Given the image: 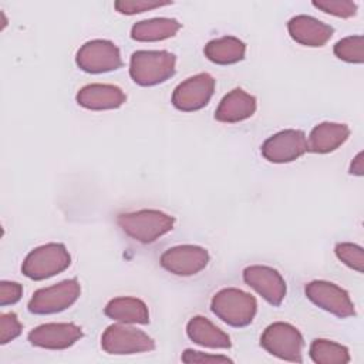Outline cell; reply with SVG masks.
I'll list each match as a JSON object with an SVG mask.
<instances>
[{"label": "cell", "instance_id": "obj_1", "mask_svg": "<svg viewBox=\"0 0 364 364\" xmlns=\"http://www.w3.org/2000/svg\"><path fill=\"white\" fill-rule=\"evenodd\" d=\"M176 57L165 50H139L129 60V75L141 87L165 82L175 74Z\"/></svg>", "mask_w": 364, "mask_h": 364}, {"label": "cell", "instance_id": "obj_2", "mask_svg": "<svg viewBox=\"0 0 364 364\" xmlns=\"http://www.w3.org/2000/svg\"><path fill=\"white\" fill-rule=\"evenodd\" d=\"M117 223L131 239L139 243H154L173 229L175 219L161 210L142 209L119 213L117 216Z\"/></svg>", "mask_w": 364, "mask_h": 364}, {"label": "cell", "instance_id": "obj_3", "mask_svg": "<svg viewBox=\"0 0 364 364\" xmlns=\"http://www.w3.org/2000/svg\"><path fill=\"white\" fill-rule=\"evenodd\" d=\"M210 310L228 326L240 328L253 321L257 311V303L252 294L240 289L228 287L219 290L212 297Z\"/></svg>", "mask_w": 364, "mask_h": 364}, {"label": "cell", "instance_id": "obj_4", "mask_svg": "<svg viewBox=\"0 0 364 364\" xmlns=\"http://www.w3.org/2000/svg\"><path fill=\"white\" fill-rule=\"evenodd\" d=\"M71 256L63 243H47L33 249L21 264V272L31 280H44L64 272Z\"/></svg>", "mask_w": 364, "mask_h": 364}, {"label": "cell", "instance_id": "obj_5", "mask_svg": "<svg viewBox=\"0 0 364 364\" xmlns=\"http://www.w3.org/2000/svg\"><path fill=\"white\" fill-rule=\"evenodd\" d=\"M260 346L280 360L291 363L303 361V336L289 323L276 321L267 326L260 337Z\"/></svg>", "mask_w": 364, "mask_h": 364}, {"label": "cell", "instance_id": "obj_6", "mask_svg": "<svg viewBox=\"0 0 364 364\" xmlns=\"http://www.w3.org/2000/svg\"><path fill=\"white\" fill-rule=\"evenodd\" d=\"M81 286L77 279H67L57 284L34 291L27 307L33 314H54L71 307L80 297Z\"/></svg>", "mask_w": 364, "mask_h": 364}, {"label": "cell", "instance_id": "obj_7", "mask_svg": "<svg viewBox=\"0 0 364 364\" xmlns=\"http://www.w3.org/2000/svg\"><path fill=\"white\" fill-rule=\"evenodd\" d=\"M101 347L112 355H129L152 351L155 341L142 330L124 324H112L101 336Z\"/></svg>", "mask_w": 364, "mask_h": 364}, {"label": "cell", "instance_id": "obj_8", "mask_svg": "<svg viewBox=\"0 0 364 364\" xmlns=\"http://www.w3.org/2000/svg\"><path fill=\"white\" fill-rule=\"evenodd\" d=\"M75 64L90 74L109 73L121 68L122 58L119 48L109 40H91L80 47L75 54Z\"/></svg>", "mask_w": 364, "mask_h": 364}, {"label": "cell", "instance_id": "obj_9", "mask_svg": "<svg viewBox=\"0 0 364 364\" xmlns=\"http://www.w3.org/2000/svg\"><path fill=\"white\" fill-rule=\"evenodd\" d=\"M215 92V78L208 73L192 75L176 85L172 105L183 112H193L208 105Z\"/></svg>", "mask_w": 364, "mask_h": 364}, {"label": "cell", "instance_id": "obj_10", "mask_svg": "<svg viewBox=\"0 0 364 364\" xmlns=\"http://www.w3.org/2000/svg\"><path fill=\"white\" fill-rule=\"evenodd\" d=\"M304 293L306 297L317 307L340 318H347L355 314V309L348 293L336 283L326 280H313L306 284Z\"/></svg>", "mask_w": 364, "mask_h": 364}, {"label": "cell", "instance_id": "obj_11", "mask_svg": "<svg viewBox=\"0 0 364 364\" xmlns=\"http://www.w3.org/2000/svg\"><path fill=\"white\" fill-rule=\"evenodd\" d=\"M307 138L300 129H283L269 136L260 152L263 158L273 164L293 162L307 152Z\"/></svg>", "mask_w": 364, "mask_h": 364}, {"label": "cell", "instance_id": "obj_12", "mask_svg": "<svg viewBox=\"0 0 364 364\" xmlns=\"http://www.w3.org/2000/svg\"><path fill=\"white\" fill-rule=\"evenodd\" d=\"M159 262L161 266L172 274L193 276L208 266L209 253L202 246L179 245L165 250Z\"/></svg>", "mask_w": 364, "mask_h": 364}, {"label": "cell", "instance_id": "obj_13", "mask_svg": "<svg viewBox=\"0 0 364 364\" xmlns=\"http://www.w3.org/2000/svg\"><path fill=\"white\" fill-rule=\"evenodd\" d=\"M243 280L272 306H280L286 296V282L273 267L262 264L247 266L243 270Z\"/></svg>", "mask_w": 364, "mask_h": 364}, {"label": "cell", "instance_id": "obj_14", "mask_svg": "<svg viewBox=\"0 0 364 364\" xmlns=\"http://www.w3.org/2000/svg\"><path fill=\"white\" fill-rule=\"evenodd\" d=\"M82 337V330L73 323H47L28 333V341L34 347L47 350H65Z\"/></svg>", "mask_w": 364, "mask_h": 364}, {"label": "cell", "instance_id": "obj_15", "mask_svg": "<svg viewBox=\"0 0 364 364\" xmlns=\"http://www.w3.org/2000/svg\"><path fill=\"white\" fill-rule=\"evenodd\" d=\"M287 30L296 43L307 47H323L334 33L330 24L306 14L291 17L287 23Z\"/></svg>", "mask_w": 364, "mask_h": 364}, {"label": "cell", "instance_id": "obj_16", "mask_svg": "<svg viewBox=\"0 0 364 364\" xmlns=\"http://www.w3.org/2000/svg\"><path fill=\"white\" fill-rule=\"evenodd\" d=\"M77 104L91 111L117 109L125 101L124 91L112 84H88L77 92Z\"/></svg>", "mask_w": 364, "mask_h": 364}, {"label": "cell", "instance_id": "obj_17", "mask_svg": "<svg viewBox=\"0 0 364 364\" xmlns=\"http://www.w3.org/2000/svg\"><path fill=\"white\" fill-rule=\"evenodd\" d=\"M256 112V98L242 88L228 92L215 111V119L225 124H236L250 118Z\"/></svg>", "mask_w": 364, "mask_h": 364}, {"label": "cell", "instance_id": "obj_18", "mask_svg": "<svg viewBox=\"0 0 364 364\" xmlns=\"http://www.w3.org/2000/svg\"><path fill=\"white\" fill-rule=\"evenodd\" d=\"M350 135V128L338 122L317 124L309 134L307 149L314 154H328L340 148Z\"/></svg>", "mask_w": 364, "mask_h": 364}, {"label": "cell", "instance_id": "obj_19", "mask_svg": "<svg viewBox=\"0 0 364 364\" xmlns=\"http://www.w3.org/2000/svg\"><path fill=\"white\" fill-rule=\"evenodd\" d=\"M107 317L125 324H148L149 311L146 304L136 297H115L104 309Z\"/></svg>", "mask_w": 364, "mask_h": 364}, {"label": "cell", "instance_id": "obj_20", "mask_svg": "<svg viewBox=\"0 0 364 364\" xmlns=\"http://www.w3.org/2000/svg\"><path fill=\"white\" fill-rule=\"evenodd\" d=\"M188 337L208 348H230V337L203 316L192 317L186 324Z\"/></svg>", "mask_w": 364, "mask_h": 364}, {"label": "cell", "instance_id": "obj_21", "mask_svg": "<svg viewBox=\"0 0 364 364\" xmlns=\"http://www.w3.org/2000/svg\"><path fill=\"white\" fill-rule=\"evenodd\" d=\"M205 57L219 65L236 64L245 58L246 44L233 36H223L206 43Z\"/></svg>", "mask_w": 364, "mask_h": 364}, {"label": "cell", "instance_id": "obj_22", "mask_svg": "<svg viewBox=\"0 0 364 364\" xmlns=\"http://www.w3.org/2000/svg\"><path fill=\"white\" fill-rule=\"evenodd\" d=\"M181 30V23L175 18L156 17L138 21L131 28V38L142 43L162 41L173 37Z\"/></svg>", "mask_w": 364, "mask_h": 364}, {"label": "cell", "instance_id": "obj_23", "mask_svg": "<svg viewBox=\"0 0 364 364\" xmlns=\"http://www.w3.org/2000/svg\"><path fill=\"white\" fill-rule=\"evenodd\" d=\"M309 354L317 364H346L350 361V353L346 346L326 338L313 340Z\"/></svg>", "mask_w": 364, "mask_h": 364}, {"label": "cell", "instance_id": "obj_24", "mask_svg": "<svg viewBox=\"0 0 364 364\" xmlns=\"http://www.w3.org/2000/svg\"><path fill=\"white\" fill-rule=\"evenodd\" d=\"M364 38L363 36H348L334 44V55L346 63L361 64L364 61Z\"/></svg>", "mask_w": 364, "mask_h": 364}, {"label": "cell", "instance_id": "obj_25", "mask_svg": "<svg viewBox=\"0 0 364 364\" xmlns=\"http://www.w3.org/2000/svg\"><path fill=\"white\" fill-rule=\"evenodd\" d=\"M334 252L337 259L343 262L346 266H348L350 269L357 270L358 273L364 270V250L361 246L355 243L341 242L336 245Z\"/></svg>", "mask_w": 364, "mask_h": 364}, {"label": "cell", "instance_id": "obj_26", "mask_svg": "<svg viewBox=\"0 0 364 364\" xmlns=\"http://www.w3.org/2000/svg\"><path fill=\"white\" fill-rule=\"evenodd\" d=\"M313 6L327 14L350 18L357 13V4L350 0H314Z\"/></svg>", "mask_w": 364, "mask_h": 364}, {"label": "cell", "instance_id": "obj_27", "mask_svg": "<svg viewBox=\"0 0 364 364\" xmlns=\"http://www.w3.org/2000/svg\"><path fill=\"white\" fill-rule=\"evenodd\" d=\"M172 1H154V0H119L114 3V7L121 14H136L148 10L159 9L164 6H169Z\"/></svg>", "mask_w": 364, "mask_h": 364}, {"label": "cell", "instance_id": "obj_28", "mask_svg": "<svg viewBox=\"0 0 364 364\" xmlns=\"http://www.w3.org/2000/svg\"><path fill=\"white\" fill-rule=\"evenodd\" d=\"M23 326L14 313H3L0 316V343L7 344L21 334Z\"/></svg>", "mask_w": 364, "mask_h": 364}, {"label": "cell", "instance_id": "obj_29", "mask_svg": "<svg viewBox=\"0 0 364 364\" xmlns=\"http://www.w3.org/2000/svg\"><path fill=\"white\" fill-rule=\"evenodd\" d=\"M23 296V286L17 282L3 280L0 283V304L9 306L17 303Z\"/></svg>", "mask_w": 364, "mask_h": 364}, {"label": "cell", "instance_id": "obj_30", "mask_svg": "<svg viewBox=\"0 0 364 364\" xmlns=\"http://www.w3.org/2000/svg\"><path fill=\"white\" fill-rule=\"evenodd\" d=\"M181 360L183 363H200V364H208V363H233L229 357L225 355H212V354H205L202 351H195V350H185L182 353Z\"/></svg>", "mask_w": 364, "mask_h": 364}, {"label": "cell", "instance_id": "obj_31", "mask_svg": "<svg viewBox=\"0 0 364 364\" xmlns=\"http://www.w3.org/2000/svg\"><path fill=\"white\" fill-rule=\"evenodd\" d=\"M350 173L355 175V176H361L364 173V165H363V152H358L351 165H350Z\"/></svg>", "mask_w": 364, "mask_h": 364}]
</instances>
